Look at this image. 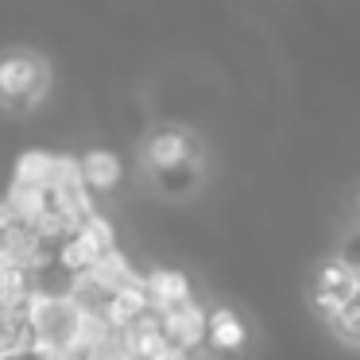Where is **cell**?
Masks as SVG:
<instances>
[{
    "label": "cell",
    "mask_w": 360,
    "mask_h": 360,
    "mask_svg": "<svg viewBox=\"0 0 360 360\" xmlns=\"http://www.w3.org/2000/svg\"><path fill=\"white\" fill-rule=\"evenodd\" d=\"M143 287H148V298H151L155 310H167V306H179V302H186V298H194L190 279L182 271H174V267H155V271L143 279Z\"/></svg>",
    "instance_id": "9"
},
{
    "label": "cell",
    "mask_w": 360,
    "mask_h": 360,
    "mask_svg": "<svg viewBox=\"0 0 360 360\" xmlns=\"http://www.w3.org/2000/svg\"><path fill=\"white\" fill-rule=\"evenodd\" d=\"M151 310V298H148V287H143V279H132V283H124L120 290H112V298H109V306H105V314L101 318L109 321L112 329H124V326H132L140 314H148Z\"/></svg>",
    "instance_id": "8"
},
{
    "label": "cell",
    "mask_w": 360,
    "mask_h": 360,
    "mask_svg": "<svg viewBox=\"0 0 360 360\" xmlns=\"http://www.w3.org/2000/svg\"><path fill=\"white\" fill-rule=\"evenodd\" d=\"M148 360H190V352H186V349H179V345H163V349L151 352Z\"/></svg>",
    "instance_id": "12"
},
{
    "label": "cell",
    "mask_w": 360,
    "mask_h": 360,
    "mask_svg": "<svg viewBox=\"0 0 360 360\" xmlns=\"http://www.w3.org/2000/svg\"><path fill=\"white\" fill-rule=\"evenodd\" d=\"M341 259H345V264H349L352 271L360 275V229L349 236V240H345V248H341Z\"/></svg>",
    "instance_id": "11"
},
{
    "label": "cell",
    "mask_w": 360,
    "mask_h": 360,
    "mask_svg": "<svg viewBox=\"0 0 360 360\" xmlns=\"http://www.w3.org/2000/svg\"><path fill=\"white\" fill-rule=\"evenodd\" d=\"M8 225H16V213H12L8 202H0V233H4Z\"/></svg>",
    "instance_id": "13"
},
{
    "label": "cell",
    "mask_w": 360,
    "mask_h": 360,
    "mask_svg": "<svg viewBox=\"0 0 360 360\" xmlns=\"http://www.w3.org/2000/svg\"><path fill=\"white\" fill-rule=\"evenodd\" d=\"M352 205H356V217H360V190H356V202H352Z\"/></svg>",
    "instance_id": "14"
},
{
    "label": "cell",
    "mask_w": 360,
    "mask_h": 360,
    "mask_svg": "<svg viewBox=\"0 0 360 360\" xmlns=\"http://www.w3.org/2000/svg\"><path fill=\"white\" fill-rule=\"evenodd\" d=\"M55 174H58V155L55 151H24V155L16 159V174H12V182L51 190L55 186Z\"/></svg>",
    "instance_id": "10"
},
{
    "label": "cell",
    "mask_w": 360,
    "mask_h": 360,
    "mask_svg": "<svg viewBox=\"0 0 360 360\" xmlns=\"http://www.w3.org/2000/svg\"><path fill=\"white\" fill-rule=\"evenodd\" d=\"M205 345H210L217 356H236V352L248 345V326L240 321L236 310L217 306L213 314H205Z\"/></svg>",
    "instance_id": "6"
},
{
    "label": "cell",
    "mask_w": 360,
    "mask_h": 360,
    "mask_svg": "<svg viewBox=\"0 0 360 360\" xmlns=\"http://www.w3.org/2000/svg\"><path fill=\"white\" fill-rule=\"evenodd\" d=\"M24 318L32 329V345L51 356H63L82 333H86L89 314L70 295H27Z\"/></svg>",
    "instance_id": "1"
},
{
    "label": "cell",
    "mask_w": 360,
    "mask_h": 360,
    "mask_svg": "<svg viewBox=\"0 0 360 360\" xmlns=\"http://www.w3.org/2000/svg\"><path fill=\"white\" fill-rule=\"evenodd\" d=\"M356 287H360V275L352 271L341 256L326 259V264L318 267V279H314V306H318V314L329 318V321H337L341 306L349 302V295Z\"/></svg>",
    "instance_id": "3"
},
{
    "label": "cell",
    "mask_w": 360,
    "mask_h": 360,
    "mask_svg": "<svg viewBox=\"0 0 360 360\" xmlns=\"http://www.w3.org/2000/svg\"><path fill=\"white\" fill-rule=\"evenodd\" d=\"M143 163L151 167V174L171 171V167H182V163H198V143L182 128H159L143 143Z\"/></svg>",
    "instance_id": "4"
},
{
    "label": "cell",
    "mask_w": 360,
    "mask_h": 360,
    "mask_svg": "<svg viewBox=\"0 0 360 360\" xmlns=\"http://www.w3.org/2000/svg\"><path fill=\"white\" fill-rule=\"evenodd\" d=\"M159 321H163L167 345H179V349H186V352H194L198 345H205V310L194 298L159 310Z\"/></svg>",
    "instance_id": "5"
},
{
    "label": "cell",
    "mask_w": 360,
    "mask_h": 360,
    "mask_svg": "<svg viewBox=\"0 0 360 360\" xmlns=\"http://www.w3.org/2000/svg\"><path fill=\"white\" fill-rule=\"evenodd\" d=\"M51 86L47 63L32 51H4L0 55V105L4 109H35Z\"/></svg>",
    "instance_id": "2"
},
{
    "label": "cell",
    "mask_w": 360,
    "mask_h": 360,
    "mask_svg": "<svg viewBox=\"0 0 360 360\" xmlns=\"http://www.w3.org/2000/svg\"><path fill=\"white\" fill-rule=\"evenodd\" d=\"M78 171H82V182H86L94 194H109V190H117L120 179H124L120 155H112V151H105V148L86 151V155L78 159Z\"/></svg>",
    "instance_id": "7"
}]
</instances>
